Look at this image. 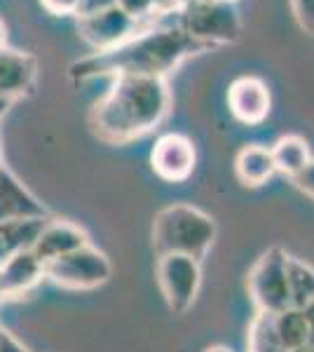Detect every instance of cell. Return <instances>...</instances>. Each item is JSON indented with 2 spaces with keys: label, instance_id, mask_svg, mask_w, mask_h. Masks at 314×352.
Wrapping results in <instances>:
<instances>
[{
  "label": "cell",
  "instance_id": "cell-8",
  "mask_svg": "<svg viewBox=\"0 0 314 352\" xmlns=\"http://www.w3.org/2000/svg\"><path fill=\"white\" fill-rule=\"evenodd\" d=\"M150 26L155 24L153 21H139L134 16L124 14L117 5L99 14L78 16V36L92 52H108V50L131 41V38L139 36L141 31H146Z\"/></svg>",
  "mask_w": 314,
  "mask_h": 352
},
{
  "label": "cell",
  "instance_id": "cell-12",
  "mask_svg": "<svg viewBox=\"0 0 314 352\" xmlns=\"http://www.w3.org/2000/svg\"><path fill=\"white\" fill-rule=\"evenodd\" d=\"M87 242V235H85L82 228L73 223H45V228L40 230V235L33 242L31 252L40 263H49V261L64 256V254H71L76 249L85 247Z\"/></svg>",
  "mask_w": 314,
  "mask_h": 352
},
{
  "label": "cell",
  "instance_id": "cell-18",
  "mask_svg": "<svg viewBox=\"0 0 314 352\" xmlns=\"http://www.w3.org/2000/svg\"><path fill=\"white\" fill-rule=\"evenodd\" d=\"M287 285L291 308H305L314 300V268L302 258L287 254Z\"/></svg>",
  "mask_w": 314,
  "mask_h": 352
},
{
  "label": "cell",
  "instance_id": "cell-13",
  "mask_svg": "<svg viewBox=\"0 0 314 352\" xmlns=\"http://www.w3.org/2000/svg\"><path fill=\"white\" fill-rule=\"evenodd\" d=\"M43 275V263L33 256L31 249H21L12 256L3 258V263H0V294L16 296V294L36 285Z\"/></svg>",
  "mask_w": 314,
  "mask_h": 352
},
{
  "label": "cell",
  "instance_id": "cell-27",
  "mask_svg": "<svg viewBox=\"0 0 314 352\" xmlns=\"http://www.w3.org/2000/svg\"><path fill=\"white\" fill-rule=\"evenodd\" d=\"M0 352H26V350L21 348L12 336H8L5 331H0Z\"/></svg>",
  "mask_w": 314,
  "mask_h": 352
},
{
  "label": "cell",
  "instance_id": "cell-17",
  "mask_svg": "<svg viewBox=\"0 0 314 352\" xmlns=\"http://www.w3.org/2000/svg\"><path fill=\"white\" fill-rule=\"evenodd\" d=\"M275 333L284 352H307L310 331L300 308H287L275 315Z\"/></svg>",
  "mask_w": 314,
  "mask_h": 352
},
{
  "label": "cell",
  "instance_id": "cell-14",
  "mask_svg": "<svg viewBox=\"0 0 314 352\" xmlns=\"http://www.w3.org/2000/svg\"><path fill=\"white\" fill-rule=\"evenodd\" d=\"M45 207L33 200L19 181L5 167H0V221L12 219H43Z\"/></svg>",
  "mask_w": 314,
  "mask_h": 352
},
{
  "label": "cell",
  "instance_id": "cell-5",
  "mask_svg": "<svg viewBox=\"0 0 314 352\" xmlns=\"http://www.w3.org/2000/svg\"><path fill=\"white\" fill-rule=\"evenodd\" d=\"M249 296L258 312H277L291 308L287 285V252L282 247H270L262 252L254 268L249 270Z\"/></svg>",
  "mask_w": 314,
  "mask_h": 352
},
{
  "label": "cell",
  "instance_id": "cell-16",
  "mask_svg": "<svg viewBox=\"0 0 314 352\" xmlns=\"http://www.w3.org/2000/svg\"><path fill=\"white\" fill-rule=\"evenodd\" d=\"M272 153V162H275V169L279 174L289 176H298L307 164L312 162L310 155V146L307 141L302 139L298 134H287V136H279L275 144L270 146Z\"/></svg>",
  "mask_w": 314,
  "mask_h": 352
},
{
  "label": "cell",
  "instance_id": "cell-7",
  "mask_svg": "<svg viewBox=\"0 0 314 352\" xmlns=\"http://www.w3.org/2000/svg\"><path fill=\"white\" fill-rule=\"evenodd\" d=\"M43 270L56 285L66 289H96L106 285L113 272L106 254H101L99 249L89 247V244L49 261V263L43 265Z\"/></svg>",
  "mask_w": 314,
  "mask_h": 352
},
{
  "label": "cell",
  "instance_id": "cell-1",
  "mask_svg": "<svg viewBox=\"0 0 314 352\" xmlns=\"http://www.w3.org/2000/svg\"><path fill=\"white\" fill-rule=\"evenodd\" d=\"M202 52H209V47L192 41L176 21L174 24L159 21L108 52H92L73 61L68 66V78L78 85L117 76L167 78L186 59Z\"/></svg>",
  "mask_w": 314,
  "mask_h": 352
},
{
  "label": "cell",
  "instance_id": "cell-23",
  "mask_svg": "<svg viewBox=\"0 0 314 352\" xmlns=\"http://www.w3.org/2000/svg\"><path fill=\"white\" fill-rule=\"evenodd\" d=\"M291 184H293L298 190L305 192L307 197H312V200H314V160L307 164V167L302 169L298 176H293V179H291Z\"/></svg>",
  "mask_w": 314,
  "mask_h": 352
},
{
  "label": "cell",
  "instance_id": "cell-24",
  "mask_svg": "<svg viewBox=\"0 0 314 352\" xmlns=\"http://www.w3.org/2000/svg\"><path fill=\"white\" fill-rule=\"evenodd\" d=\"M117 0H80L78 5V14L76 16H89V14H99L104 10L115 8Z\"/></svg>",
  "mask_w": 314,
  "mask_h": 352
},
{
  "label": "cell",
  "instance_id": "cell-6",
  "mask_svg": "<svg viewBox=\"0 0 314 352\" xmlns=\"http://www.w3.org/2000/svg\"><path fill=\"white\" fill-rule=\"evenodd\" d=\"M157 285L167 308L174 315H186L197 300L202 287V268L199 261L181 254H167L157 261Z\"/></svg>",
  "mask_w": 314,
  "mask_h": 352
},
{
  "label": "cell",
  "instance_id": "cell-28",
  "mask_svg": "<svg viewBox=\"0 0 314 352\" xmlns=\"http://www.w3.org/2000/svg\"><path fill=\"white\" fill-rule=\"evenodd\" d=\"M8 47V26H5V21L0 19V52Z\"/></svg>",
  "mask_w": 314,
  "mask_h": 352
},
{
  "label": "cell",
  "instance_id": "cell-21",
  "mask_svg": "<svg viewBox=\"0 0 314 352\" xmlns=\"http://www.w3.org/2000/svg\"><path fill=\"white\" fill-rule=\"evenodd\" d=\"M291 10H293L295 24L314 36V0H291Z\"/></svg>",
  "mask_w": 314,
  "mask_h": 352
},
{
  "label": "cell",
  "instance_id": "cell-30",
  "mask_svg": "<svg viewBox=\"0 0 314 352\" xmlns=\"http://www.w3.org/2000/svg\"><path fill=\"white\" fill-rule=\"evenodd\" d=\"M204 352H230L227 348H223V345H214V348H207Z\"/></svg>",
  "mask_w": 314,
  "mask_h": 352
},
{
  "label": "cell",
  "instance_id": "cell-31",
  "mask_svg": "<svg viewBox=\"0 0 314 352\" xmlns=\"http://www.w3.org/2000/svg\"><path fill=\"white\" fill-rule=\"evenodd\" d=\"M209 3H225V5H237L239 0H209Z\"/></svg>",
  "mask_w": 314,
  "mask_h": 352
},
{
  "label": "cell",
  "instance_id": "cell-25",
  "mask_svg": "<svg viewBox=\"0 0 314 352\" xmlns=\"http://www.w3.org/2000/svg\"><path fill=\"white\" fill-rule=\"evenodd\" d=\"M302 315H305V322H307V331H310V343H307V352H314V300L307 303L302 308Z\"/></svg>",
  "mask_w": 314,
  "mask_h": 352
},
{
  "label": "cell",
  "instance_id": "cell-10",
  "mask_svg": "<svg viewBox=\"0 0 314 352\" xmlns=\"http://www.w3.org/2000/svg\"><path fill=\"white\" fill-rule=\"evenodd\" d=\"M227 109L239 124L258 127L272 113V94L262 78L239 76L227 87Z\"/></svg>",
  "mask_w": 314,
  "mask_h": 352
},
{
  "label": "cell",
  "instance_id": "cell-2",
  "mask_svg": "<svg viewBox=\"0 0 314 352\" xmlns=\"http://www.w3.org/2000/svg\"><path fill=\"white\" fill-rule=\"evenodd\" d=\"M171 111L167 78L117 76L89 111V129L111 146H124L162 124Z\"/></svg>",
  "mask_w": 314,
  "mask_h": 352
},
{
  "label": "cell",
  "instance_id": "cell-29",
  "mask_svg": "<svg viewBox=\"0 0 314 352\" xmlns=\"http://www.w3.org/2000/svg\"><path fill=\"white\" fill-rule=\"evenodd\" d=\"M192 0H174V5H176V10H183L186 5H190Z\"/></svg>",
  "mask_w": 314,
  "mask_h": 352
},
{
  "label": "cell",
  "instance_id": "cell-19",
  "mask_svg": "<svg viewBox=\"0 0 314 352\" xmlns=\"http://www.w3.org/2000/svg\"><path fill=\"white\" fill-rule=\"evenodd\" d=\"M249 352H284L275 333V315L270 312H256L249 327Z\"/></svg>",
  "mask_w": 314,
  "mask_h": 352
},
{
  "label": "cell",
  "instance_id": "cell-22",
  "mask_svg": "<svg viewBox=\"0 0 314 352\" xmlns=\"http://www.w3.org/2000/svg\"><path fill=\"white\" fill-rule=\"evenodd\" d=\"M43 10L52 16H71L78 14V5L80 0H40Z\"/></svg>",
  "mask_w": 314,
  "mask_h": 352
},
{
  "label": "cell",
  "instance_id": "cell-15",
  "mask_svg": "<svg viewBox=\"0 0 314 352\" xmlns=\"http://www.w3.org/2000/svg\"><path fill=\"white\" fill-rule=\"evenodd\" d=\"M235 174L239 184L247 186V188L265 186L277 174L270 148L260 144H247L235 157Z\"/></svg>",
  "mask_w": 314,
  "mask_h": 352
},
{
  "label": "cell",
  "instance_id": "cell-3",
  "mask_svg": "<svg viewBox=\"0 0 314 352\" xmlns=\"http://www.w3.org/2000/svg\"><path fill=\"white\" fill-rule=\"evenodd\" d=\"M218 226L207 212L186 202H176L159 209L153 221V249L157 256L181 254L202 261L214 247Z\"/></svg>",
  "mask_w": 314,
  "mask_h": 352
},
{
  "label": "cell",
  "instance_id": "cell-9",
  "mask_svg": "<svg viewBox=\"0 0 314 352\" xmlns=\"http://www.w3.org/2000/svg\"><path fill=\"white\" fill-rule=\"evenodd\" d=\"M150 167L167 184H183L197 167V148L190 136L167 132L155 141L150 151Z\"/></svg>",
  "mask_w": 314,
  "mask_h": 352
},
{
  "label": "cell",
  "instance_id": "cell-11",
  "mask_svg": "<svg viewBox=\"0 0 314 352\" xmlns=\"http://www.w3.org/2000/svg\"><path fill=\"white\" fill-rule=\"evenodd\" d=\"M38 59L31 52L5 47L0 52V101L12 104L31 96L38 82Z\"/></svg>",
  "mask_w": 314,
  "mask_h": 352
},
{
  "label": "cell",
  "instance_id": "cell-4",
  "mask_svg": "<svg viewBox=\"0 0 314 352\" xmlns=\"http://www.w3.org/2000/svg\"><path fill=\"white\" fill-rule=\"evenodd\" d=\"M179 24L195 43L209 50L221 45H232L242 38V16L235 5L209 3V0H192L183 10L176 12Z\"/></svg>",
  "mask_w": 314,
  "mask_h": 352
},
{
  "label": "cell",
  "instance_id": "cell-20",
  "mask_svg": "<svg viewBox=\"0 0 314 352\" xmlns=\"http://www.w3.org/2000/svg\"><path fill=\"white\" fill-rule=\"evenodd\" d=\"M117 8L122 10L124 14L134 16V19H139V21H153V24H157V21L167 19V16H159L155 12L150 0H117Z\"/></svg>",
  "mask_w": 314,
  "mask_h": 352
},
{
  "label": "cell",
  "instance_id": "cell-26",
  "mask_svg": "<svg viewBox=\"0 0 314 352\" xmlns=\"http://www.w3.org/2000/svg\"><path fill=\"white\" fill-rule=\"evenodd\" d=\"M150 3H153V8H155V12L159 16H171V14L179 12L176 5H174V0H150Z\"/></svg>",
  "mask_w": 314,
  "mask_h": 352
}]
</instances>
